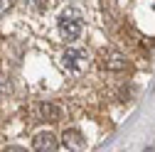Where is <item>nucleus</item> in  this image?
<instances>
[{"label": "nucleus", "mask_w": 155, "mask_h": 152, "mask_svg": "<svg viewBox=\"0 0 155 152\" xmlns=\"http://www.w3.org/2000/svg\"><path fill=\"white\" fill-rule=\"evenodd\" d=\"M59 34H62V40H67V42L79 40V34H81V17H79L76 10H67L59 17Z\"/></svg>", "instance_id": "obj_1"}, {"label": "nucleus", "mask_w": 155, "mask_h": 152, "mask_svg": "<svg viewBox=\"0 0 155 152\" xmlns=\"http://www.w3.org/2000/svg\"><path fill=\"white\" fill-rule=\"evenodd\" d=\"M62 64H64V69H67V71L79 74V71H84V69H86L89 56H86V52H81V49H67V52L62 54Z\"/></svg>", "instance_id": "obj_2"}, {"label": "nucleus", "mask_w": 155, "mask_h": 152, "mask_svg": "<svg viewBox=\"0 0 155 152\" xmlns=\"http://www.w3.org/2000/svg\"><path fill=\"white\" fill-rule=\"evenodd\" d=\"M32 118L35 120H59L62 118V108L59 106H54V103H35L32 106Z\"/></svg>", "instance_id": "obj_3"}, {"label": "nucleus", "mask_w": 155, "mask_h": 152, "mask_svg": "<svg viewBox=\"0 0 155 152\" xmlns=\"http://www.w3.org/2000/svg\"><path fill=\"white\" fill-rule=\"evenodd\" d=\"M101 66L108 69V71H123L128 64H126V56L116 49H106L101 52Z\"/></svg>", "instance_id": "obj_4"}, {"label": "nucleus", "mask_w": 155, "mask_h": 152, "mask_svg": "<svg viewBox=\"0 0 155 152\" xmlns=\"http://www.w3.org/2000/svg\"><path fill=\"white\" fill-rule=\"evenodd\" d=\"M35 150L37 152H57L59 150V142L52 132H37L35 135Z\"/></svg>", "instance_id": "obj_5"}, {"label": "nucleus", "mask_w": 155, "mask_h": 152, "mask_svg": "<svg viewBox=\"0 0 155 152\" xmlns=\"http://www.w3.org/2000/svg\"><path fill=\"white\" fill-rule=\"evenodd\" d=\"M64 145H67L69 150H74V152H81V150L86 147V138L81 135L79 130H67V132H64Z\"/></svg>", "instance_id": "obj_6"}, {"label": "nucleus", "mask_w": 155, "mask_h": 152, "mask_svg": "<svg viewBox=\"0 0 155 152\" xmlns=\"http://www.w3.org/2000/svg\"><path fill=\"white\" fill-rule=\"evenodd\" d=\"M30 5L37 8V10H47L49 8V0H30Z\"/></svg>", "instance_id": "obj_7"}, {"label": "nucleus", "mask_w": 155, "mask_h": 152, "mask_svg": "<svg viewBox=\"0 0 155 152\" xmlns=\"http://www.w3.org/2000/svg\"><path fill=\"white\" fill-rule=\"evenodd\" d=\"M12 3H15V0H0V17H3V15L12 8Z\"/></svg>", "instance_id": "obj_8"}, {"label": "nucleus", "mask_w": 155, "mask_h": 152, "mask_svg": "<svg viewBox=\"0 0 155 152\" xmlns=\"http://www.w3.org/2000/svg\"><path fill=\"white\" fill-rule=\"evenodd\" d=\"M5 152H25V150H22V147H8Z\"/></svg>", "instance_id": "obj_9"}]
</instances>
